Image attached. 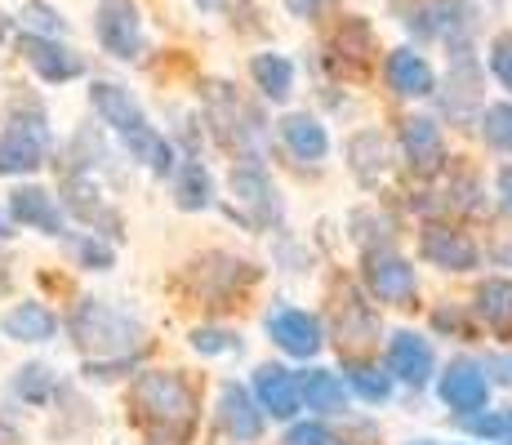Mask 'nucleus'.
<instances>
[{
    "mask_svg": "<svg viewBox=\"0 0 512 445\" xmlns=\"http://www.w3.org/2000/svg\"><path fill=\"white\" fill-rule=\"evenodd\" d=\"M134 405L147 423V445H187L196 423V397L179 374H139Z\"/></svg>",
    "mask_w": 512,
    "mask_h": 445,
    "instance_id": "nucleus-1",
    "label": "nucleus"
},
{
    "mask_svg": "<svg viewBox=\"0 0 512 445\" xmlns=\"http://www.w3.org/2000/svg\"><path fill=\"white\" fill-rule=\"evenodd\" d=\"M72 339L76 348H81L85 356H94V361H125L130 352H139L143 343V325L134 321V316L107 308V303L98 299H85L76 303L72 312Z\"/></svg>",
    "mask_w": 512,
    "mask_h": 445,
    "instance_id": "nucleus-2",
    "label": "nucleus"
},
{
    "mask_svg": "<svg viewBox=\"0 0 512 445\" xmlns=\"http://www.w3.org/2000/svg\"><path fill=\"white\" fill-rule=\"evenodd\" d=\"M94 32L98 45L107 49L112 58H139L143 54V23H139V9L130 0H103L94 18Z\"/></svg>",
    "mask_w": 512,
    "mask_h": 445,
    "instance_id": "nucleus-3",
    "label": "nucleus"
},
{
    "mask_svg": "<svg viewBox=\"0 0 512 445\" xmlns=\"http://www.w3.org/2000/svg\"><path fill=\"white\" fill-rule=\"evenodd\" d=\"M232 196H236V205H232V219L241 214L250 227H268V223H277L281 219V201H277V187L268 183V174L263 170H232Z\"/></svg>",
    "mask_w": 512,
    "mask_h": 445,
    "instance_id": "nucleus-4",
    "label": "nucleus"
},
{
    "mask_svg": "<svg viewBox=\"0 0 512 445\" xmlns=\"http://www.w3.org/2000/svg\"><path fill=\"white\" fill-rule=\"evenodd\" d=\"M366 285L379 303H410L419 290L415 267L401 259V254H388V250L366 254Z\"/></svg>",
    "mask_w": 512,
    "mask_h": 445,
    "instance_id": "nucleus-5",
    "label": "nucleus"
},
{
    "mask_svg": "<svg viewBox=\"0 0 512 445\" xmlns=\"http://www.w3.org/2000/svg\"><path fill=\"white\" fill-rule=\"evenodd\" d=\"M18 54H23L27 63H32V72L41 76V81H49V85L76 81V76L85 72L81 54H72L67 45H58L54 36H36V32H27L23 41H18Z\"/></svg>",
    "mask_w": 512,
    "mask_h": 445,
    "instance_id": "nucleus-6",
    "label": "nucleus"
},
{
    "mask_svg": "<svg viewBox=\"0 0 512 445\" xmlns=\"http://www.w3.org/2000/svg\"><path fill=\"white\" fill-rule=\"evenodd\" d=\"M437 397L459 414L472 410H486L490 401V379H486V365H472V361H455L437 383Z\"/></svg>",
    "mask_w": 512,
    "mask_h": 445,
    "instance_id": "nucleus-7",
    "label": "nucleus"
},
{
    "mask_svg": "<svg viewBox=\"0 0 512 445\" xmlns=\"http://www.w3.org/2000/svg\"><path fill=\"white\" fill-rule=\"evenodd\" d=\"M254 401H259L263 414L272 419H294L303 410V397H299V379H294L285 365H259L254 370Z\"/></svg>",
    "mask_w": 512,
    "mask_h": 445,
    "instance_id": "nucleus-8",
    "label": "nucleus"
},
{
    "mask_svg": "<svg viewBox=\"0 0 512 445\" xmlns=\"http://www.w3.org/2000/svg\"><path fill=\"white\" fill-rule=\"evenodd\" d=\"M268 334L272 343L285 352V356H317L321 352V321L312 312H299V308H281L268 316Z\"/></svg>",
    "mask_w": 512,
    "mask_h": 445,
    "instance_id": "nucleus-9",
    "label": "nucleus"
},
{
    "mask_svg": "<svg viewBox=\"0 0 512 445\" xmlns=\"http://www.w3.org/2000/svg\"><path fill=\"white\" fill-rule=\"evenodd\" d=\"M419 250H423V259L432 267H441V272H472V267L481 263L477 245H472L464 232H450V227H428Z\"/></svg>",
    "mask_w": 512,
    "mask_h": 445,
    "instance_id": "nucleus-10",
    "label": "nucleus"
},
{
    "mask_svg": "<svg viewBox=\"0 0 512 445\" xmlns=\"http://www.w3.org/2000/svg\"><path fill=\"white\" fill-rule=\"evenodd\" d=\"M432 348H428V339H419V334H410V330H401V334H392V343H388V374L392 379H401V383H410V388H423V383L432 379Z\"/></svg>",
    "mask_w": 512,
    "mask_h": 445,
    "instance_id": "nucleus-11",
    "label": "nucleus"
},
{
    "mask_svg": "<svg viewBox=\"0 0 512 445\" xmlns=\"http://www.w3.org/2000/svg\"><path fill=\"white\" fill-rule=\"evenodd\" d=\"M219 423L232 441H259L263 437V410L241 383H223L219 392Z\"/></svg>",
    "mask_w": 512,
    "mask_h": 445,
    "instance_id": "nucleus-12",
    "label": "nucleus"
},
{
    "mask_svg": "<svg viewBox=\"0 0 512 445\" xmlns=\"http://www.w3.org/2000/svg\"><path fill=\"white\" fill-rule=\"evenodd\" d=\"M401 147H406V161L415 174H437L441 161H446L441 130H437V121H428V116H415V121L401 125Z\"/></svg>",
    "mask_w": 512,
    "mask_h": 445,
    "instance_id": "nucleus-13",
    "label": "nucleus"
},
{
    "mask_svg": "<svg viewBox=\"0 0 512 445\" xmlns=\"http://www.w3.org/2000/svg\"><path fill=\"white\" fill-rule=\"evenodd\" d=\"M9 219L23 227H36V232H45V236L63 232V210H58L54 196L41 192V187H18V192H9Z\"/></svg>",
    "mask_w": 512,
    "mask_h": 445,
    "instance_id": "nucleus-14",
    "label": "nucleus"
},
{
    "mask_svg": "<svg viewBox=\"0 0 512 445\" xmlns=\"http://www.w3.org/2000/svg\"><path fill=\"white\" fill-rule=\"evenodd\" d=\"M90 103H94V112L103 116V121L112 125L116 134H130L134 125H143V121H147L143 107H139V98H134L125 85L94 81V89H90Z\"/></svg>",
    "mask_w": 512,
    "mask_h": 445,
    "instance_id": "nucleus-15",
    "label": "nucleus"
},
{
    "mask_svg": "<svg viewBox=\"0 0 512 445\" xmlns=\"http://www.w3.org/2000/svg\"><path fill=\"white\" fill-rule=\"evenodd\" d=\"M388 85L397 89L401 98H428L437 76H432L428 58L415 54V49H392L388 54Z\"/></svg>",
    "mask_w": 512,
    "mask_h": 445,
    "instance_id": "nucleus-16",
    "label": "nucleus"
},
{
    "mask_svg": "<svg viewBox=\"0 0 512 445\" xmlns=\"http://www.w3.org/2000/svg\"><path fill=\"white\" fill-rule=\"evenodd\" d=\"M0 330H5V339H14V343H49L58 330V316L49 312L45 303H18V308L5 312Z\"/></svg>",
    "mask_w": 512,
    "mask_h": 445,
    "instance_id": "nucleus-17",
    "label": "nucleus"
},
{
    "mask_svg": "<svg viewBox=\"0 0 512 445\" xmlns=\"http://www.w3.org/2000/svg\"><path fill=\"white\" fill-rule=\"evenodd\" d=\"M281 138H285V147H290L299 161H321V156L330 152L326 125H321L317 116H308V112L285 116V121H281Z\"/></svg>",
    "mask_w": 512,
    "mask_h": 445,
    "instance_id": "nucleus-18",
    "label": "nucleus"
},
{
    "mask_svg": "<svg viewBox=\"0 0 512 445\" xmlns=\"http://www.w3.org/2000/svg\"><path fill=\"white\" fill-rule=\"evenodd\" d=\"M45 161V138L27 134V130H5L0 134V174H32Z\"/></svg>",
    "mask_w": 512,
    "mask_h": 445,
    "instance_id": "nucleus-19",
    "label": "nucleus"
},
{
    "mask_svg": "<svg viewBox=\"0 0 512 445\" xmlns=\"http://www.w3.org/2000/svg\"><path fill=\"white\" fill-rule=\"evenodd\" d=\"M348 165H352V174H357L366 187L379 183V178L388 174V143H383V134H379V130L352 134V143H348Z\"/></svg>",
    "mask_w": 512,
    "mask_h": 445,
    "instance_id": "nucleus-20",
    "label": "nucleus"
},
{
    "mask_svg": "<svg viewBox=\"0 0 512 445\" xmlns=\"http://www.w3.org/2000/svg\"><path fill=\"white\" fill-rule=\"evenodd\" d=\"M299 397L308 410L317 414H343V405H348V397H343V379L330 370H308L299 379Z\"/></svg>",
    "mask_w": 512,
    "mask_h": 445,
    "instance_id": "nucleus-21",
    "label": "nucleus"
},
{
    "mask_svg": "<svg viewBox=\"0 0 512 445\" xmlns=\"http://www.w3.org/2000/svg\"><path fill=\"white\" fill-rule=\"evenodd\" d=\"M121 138H125V147H130L134 161H143L152 174H170V170H174V147L165 143V138L156 134L147 121H143V125H134V130H130V134H121Z\"/></svg>",
    "mask_w": 512,
    "mask_h": 445,
    "instance_id": "nucleus-22",
    "label": "nucleus"
},
{
    "mask_svg": "<svg viewBox=\"0 0 512 445\" xmlns=\"http://www.w3.org/2000/svg\"><path fill=\"white\" fill-rule=\"evenodd\" d=\"M250 76H254V85L263 89V98H272V103H285L294 89V67H290V58H281V54H254Z\"/></svg>",
    "mask_w": 512,
    "mask_h": 445,
    "instance_id": "nucleus-23",
    "label": "nucleus"
},
{
    "mask_svg": "<svg viewBox=\"0 0 512 445\" xmlns=\"http://www.w3.org/2000/svg\"><path fill=\"white\" fill-rule=\"evenodd\" d=\"M174 201H179V210L196 214V210H210L214 201V178L205 170L201 161H187L179 170V183H174Z\"/></svg>",
    "mask_w": 512,
    "mask_h": 445,
    "instance_id": "nucleus-24",
    "label": "nucleus"
},
{
    "mask_svg": "<svg viewBox=\"0 0 512 445\" xmlns=\"http://www.w3.org/2000/svg\"><path fill=\"white\" fill-rule=\"evenodd\" d=\"M477 316L490 330H512V281L495 276L477 290Z\"/></svg>",
    "mask_w": 512,
    "mask_h": 445,
    "instance_id": "nucleus-25",
    "label": "nucleus"
},
{
    "mask_svg": "<svg viewBox=\"0 0 512 445\" xmlns=\"http://www.w3.org/2000/svg\"><path fill=\"white\" fill-rule=\"evenodd\" d=\"M374 334H379L374 330V312L352 290H343V299H339V348L343 343H374Z\"/></svg>",
    "mask_w": 512,
    "mask_h": 445,
    "instance_id": "nucleus-26",
    "label": "nucleus"
},
{
    "mask_svg": "<svg viewBox=\"0 0 512 445\" xmlns=\"http://www.w3.org/2000/svg\"><path fill=\"white\" fill-rule=\"evenodd\" d=\"M67 205H72L76 214H81L85 223H94V227H107V232H116L121 227V219H116L112 210H107L103 201H98V192L85 178H76V183H67Z\"/></svg>",
    "mask_w": 512,
    "mask_h": 445,
    "instance_id": "nucleus-27",
    "label": "nucleus"
},
{
    "mask_svg": "<svg viewBox=\"0 0 512 445\" xmlns=\"http://www.w3.org/2000/svg\"><path fill=\"white\" fill-rule=\"evenodd\" d=\"M348 383L361 392L370 405L388 401L392 397V374H379L374 365H361V361H348Z\"/></svg>",
    "mask_w": 512,
    "mask_h": 445,
    "instance_id": "nucleus-28",
    "label": "nucleus"
},
{
    "mask_svg": "<svg viewBox=\"0 0 512 445\" xmlns=\"http://www.w3.org/2000/svg\"><path fill=\"white\" fill-rule=\"evenodd\" d=\"M481 134H486L490 147L512 152V103H490L486 112H481Z\"/></svg>",
    "mask_w": 512,
    "mask_h": 445,
    "instance_id": "nucleus-29",
    "label": "nucleus"
},
{
    "mask_svg": "<svg viewBox=\"0 0 512 445\" xmlns=\"http://www.w3.org/2000/svg\"><path fill=\"white\" fill-rule=\"evenodd\" d=\"M14 392L32 405H45L49 392H54V370H49V365H23L14 379Z\"/></svg>",
    "mask_w": 512,
    "mask_h": 445,
    "instance_id": "nucleus-30",
    "label": "nucleus"
},
{
    "mask_svg": "<svg viewBox=\"0 0 512 445\" xmlns=\"http://www.w3.org/2000/svg\"><path fill=\"white\" fill-rule=\"evenodd\" d=\"M468 432H472V437H481V441H504L508 432H512V419H508V414H481V410H472L468 414Z\"/></svg>",
    "mask_w": 512,
    "mask_h": 445,
    "instance_id": "nucleus-31",
    "label": "nucleus"
},
{
    "mask_svg": "<svg viewBox=\"0 0 512 445\" xmlns=\"http://www.w3.org/2000/svg\"><path fill=\"white\" fill-rule=\"evenodd\" d=\"M23 23L32 27L36 36H63V18H58L49 5H41V0H32V5L23 9Z\"/></svg>",
    "mask_w": 512,
    "mask_h": 445,
    "instance_id": "nucleus-32",
    "label": "nucleus"
},
{
    "mask_svg": "<svg viewBox=\"0 0 512 445\" xmlns=\"http://www.w3.org/2000/svg\"><path fill=\"white\" fill-rule=\"evenodd\" d=\"M192 348L196 352H205V356H214V352H232V348H241V339L228 330H214V325H205V330H196L192 334Z\"/></svg>",
    "mask_w": 512,
    "mask_h": 445,
    "instance_id": "nucleus-33",
    "label": "nucleus"
},
{
    "mask_svg": "<svg viewBox=\"0 0 512 445\" xmlns=\"http://www.w3.org/2000/svg\"><path fill=\"white\" fill-rule=\"evenodd\" d=\"M285 445H339V437H334L326 423H294L285 432Z\"/></svg>",
    "mask_w": 512,
    "mask_h": 445,
    "instance_id": "nucleus-34",
    "label": "nucleus"
},
{
    "mask_svg": "<svg viewBox=\"0 0 512 445\" xmlns=\"http://www.w3.org/2000/svg\"><path fill=\"white\" fill-rule=\"evenodd\" d=\"M490 72H495L499 85L512 94V36H499V41L490 45Z\"/></svg>",
    "mask_w": 512,
    "mask_h": 445,
    "instance_id": "nucleus-35",
    "label": "nucleus"
},
{
    "mask_svg": "<svg viewBox=\"0 0 512 445\" xmlns=\"http://www.w3.org/2000/svg\"><path fill=\"white\" fill-rule=\"evenodd\" d=\"M76 259L85 267H94V272H107L112 267V250L103 241H94V236H85V241H76Z\"/></svg>",
    "mask_w": 512,
    "mask_h": 445,
    "instance_id": "nucleus-36",
    "label": "nucleus"
},
{
    "mask_svg": "<svg viewBox=\"0 0 512 445\" xmlns=\"http://www.w3.org/2000/svg\"><path fill=\"white\" fill-rule=\"evenodd\" d=\"M486 370H495L499 383H508V388H512V356H490Z\"/></svg>",
    "mask_w": 512,
    "mask_h": 445,
    "instance_id": "nucleus-37",
    "label": "nucleus"
},
{
    "mask_svg": "<svg viewBox=\"0 0 512 445\" xmlns=\"http://www.w3.org/2000/svg\"><path fill=\"white\" fill-rule=\"evenodd\" d=\"M499 196H504V210L512 214V165L499 170Z\"/></svg>",
    "mask_w": 512,
    "mask_h": 445,
    "instance_id": "nucleus-38",
    "label": "nucleus"
},
{
    "mask_svg": "<svg viewBox=\"0 0 512 445\" xmlns=\"http://www.w3.org/2000/svg\"><path fill=\"white\" fill-rule=\"evenodd\" d=\"M330 0H294V9H299V14H317V9H326Z\"/></svg>",
    "mask_w": 512,
    "mask_h": 445,
    "instance_id": "nucleus-39",
    "label": "nucleus"
},
{
    "mask_svg": "<svg viewBox=\"0 0 512 445\" xmlns=\"http://www.w3.org/2000/svg\"><path fill=\"white\" fill-rule=\"evenodd\" d=\"M9 285V267H5V259H0V290Z\"/></svg>",
    "mask_w": 512,
    "mask_h": 445,
    "instance_id": "nucleus-40",
    "label": "nucleus"
},
{
    "mask_svg": "<svg viewBox=\"0 0 512 445\" xmlns=\"http://www.w3.org/2000/svg\"><path fill=\"white\" fill-rule=\"evenodd\" d=\"M196 5H201V9H219L223 0H196Z\"/></svg>",
    "mask_w": 512,
    "mask_h": 445,
    "instance_id": "nucleus-41",
    "label": "nucleus"
},
{
    "mask_svg": "<svg viewBox=\"0 0 512 445\" xmlns=\"http://www.w3.org/2000/svg\"><path fill=\"white\" fill-rule=\"evenodd\" d=\"M0 236H9V223L5 219H0Z\"/></svg>",
    "mask_w": 512,
    "mask_h": 445,
    "instance_id": "nucleus-42",
    "label": "nucleus"
},
{
    "mask_svg": "<svg viewBox=\"0 0 512 445\" xmlns=\"http://www.w3.org/2000/svg\"><path fill=\"white\" fill-rule=\"evenodd\" d=\"M5 32H9V27H5V23H0V41H5Z\"/></svg>",
    "mask_w": 512,
    "mask_h": 445,
    "instance_id": "nucleus-43",
    "label": "nucleus"
},
{
    "mask_svg": "<svg viewBox=\"0 0 512 445\" xmlns=\"http://www.w3.org/2000/svg\"><path fill=\"white\" fill-rule=\"evenodd\" d=\"M419 445H432V441H419Z\"/></svg>",
    "mask_w": 512,
    "mask_h": 445,
    "instance_id": "nucleus-44",
    "label": "nucleus"
}]
</instances>
